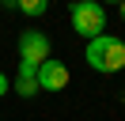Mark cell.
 Wrapping results in <instances>:
<instances>
[{
  "label": "cell",
  "mask_w": 125,
  "mask_h": 121,
  "mask_svg": "<svg viewBox=\"0 0 125 121\" xmlns=\"http://www.w3.org/2000/svg\"><path fill=\"white\" fill-rule=\"evenodd\" d=\"M87 64L95 68V72L110 76V72H121L125 68V42L114 34H99L87 42Z\"/></svg>",
  "instance_id": "obj_1"
},
{
  "label": "cell",
  "mask_w": 125,
  "mask_h": 121,
  "mask_svg": "<svg viewBox=\"0 0 125 121\" xmlns=\"http://www.w3.org/2000/svg\"><path fill=\"white\" fill-rule=\"evenodd\" d=\"M72 4H76V0H72Z\"/></svg>",
  "instance_id": "obj_10"
},
{
  "label": "cell",
  "mask_w": 125,
  "mask_h": 121,
  "mask_svg": "<svg viewBox=\"0 0 125 121\" xmlns=\"http://www.w3.org/2000/svg\"><path fill=\"white\" fill-rule=\"evenodd\" d=\"M117 8H121V19H125V0H121V4H117Z\"/></svg>",
  "instance_id": "obj_8"
},
{
  "label": "cell",
  "mask_w": 125,
  "mask_h": 121,
  "mask_svg": "<svg viewBox=\"0 0 125 121\" xmlns=\"http://www.w3.org/2000/svg\"><path fill=\"white\" fill-rule=\"evenodd\" d=\"M68 19H72V30L80 38H87V42L106 34V8H102V0H76L68 8Z\"/></svg>",
  "instance_id": "obj_2"
},
{
  "label": "cell",
  "mask_w": 125,
  "mask_h": 121,
  "mask_svg": "<svg viewBox=\"0 0 125 121\" xmlns=\"http://www.w3.org/2000/svg\"><path fill=\"white\" fill-rule=\"evenodd\" d=\"M49 49H53V45H49V38L42 34V30H23V34H19V60H23V64L38 68L42 60H49Z\"/></svg>",
  "instance_id": "obj_3"
},
{
  "label": "cell",
  "mask_w": 125,
  "mask_h": 121,
  "mask_svg": "<svg viewBox=\"0 0 125 121\" xmlns=\"http://www.w3.org/2000/svg\"><path fill=\"white\" fill-rule=\"evenodd\" d=\"M114 4H121V0H114Z\"/></svg>",
  "instance_id": "obj_9"
},
{
  "label": "cell",
  "mask_w": 125,
  "mask_h": 121,
  "mask_svg": "<svg viewBox=\"0 0 125 121\" xmlns=\"http://www.w3.org/2000/svg\"><path fill=\"white\" fill-rule=\"evenodd\" d=\"M11 91H15V95H23V98L38 95V68L19 60V72H15V83H11Z\"/></svg>",
  "instance_id": "obj_5"
},
{
  "label": "cell",
  "mask_w": 125,
  "mask_h": 121,
  "mask_svg": "<svg viewBox=\"0 0 125 121\" xmlns=\"http://www.w3.org/2000/svg\"><path fill=\"white\" fill-rule=\"evenodd\" d=\"M15 8H19L23 15H31V19H38V15H46L49 0H15Z\"/></svg>",
  "instance_id": "obj_6"
},
{
  "label": "cell",
  "mask_w": 125,
  "mask_h": 121,
  "mask_svg": "<svg viewBox=\"0 0 125 121\" xmlns=\"http://www.w3.org/2000/svg\"><path fill=\"white\" fill-rule=\"evenodd\" d=\"M68 87V64L64 60H42L38 64V91H64Z\"/></svg>",
  "instance_id": "obj_4"
},
{
  "label": "cell",
  "mask_w": 125,
  "mask_h": 121,
  "mask_svg": "<svg viewBox=\"0 0 125 121\" xmlns=\"http://www.w3.org/2000/svg\"><path fill=\"white\" fill-rule=\"evenodd\" d=\"M8 91H11V83H8V76H4V72H0V98H4V95H8Z\"/></svg>",
  "instance_id": "obj_7"
}]
</instances>
